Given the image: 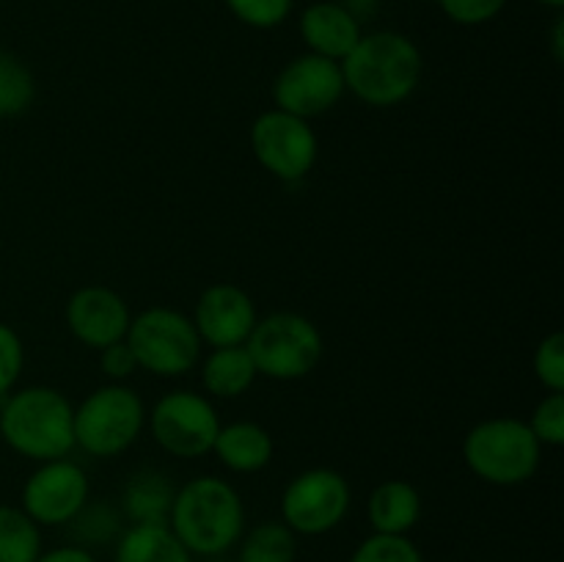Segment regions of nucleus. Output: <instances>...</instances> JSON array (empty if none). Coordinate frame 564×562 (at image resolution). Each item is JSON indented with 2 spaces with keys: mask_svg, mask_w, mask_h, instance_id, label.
<instances>
[{
  "mask_svg": "<svg viewBox=\"0 0 564 562\" xmlns=\"http://www.w3.org/2000/svg\"><path fill=\"white\" fill-rule=\"evenodd\" d=\"M88 477L75 461L55 457L44 461L28 474L22 485L20 510L36 527H66L88 501Z\"/></svg>",
  "mask_w": 564,
  "mask_h": 562,
  "instance_id": "nucleus-12",
  "label": "nucleus"
},
{
  "mask_svg": "<svg viewBox=\"0 0 564 562\" xmlns=\"http://www.w3.org/2000/svg\"><path fill=\"white\" fill-rule=\"evenodd\" d=\"M350 562H424V554L408 534L372 532L356 545Z\"/></svg>",
  "mask_w": 564,
  "mask_h": 562,
  "instance_id": "nucleus-25",
  "label": "nucleus"
},
{
  "mask_svg": "<svg viewBox=\"0 0 564 562\" xmlns=\"http://www.w3.org/2000/svg\"><path fill=\"white\" fill-rule=\"evenodd\" d=\"M438 6L455 25L477 28L496 20L505 11L507 0H438Z\"/></svg>",
  "mask_w": 564,
  "mask_h": 562,
  "instance_id": "nucleus-30",
  "label": "nucleus"
},
{
  "mask_svg": "<svg viewBox=\"0 0 564 562\" xmlns=\"http://www.w3.org/2000/svg\"><path fill=\"white\" fill-rule=\"evenodd\" d=\"M257 375L270 380H301L319 367L325 353L323 334L297 312H273L259 317L246 342Z\"/></svg>",
  "mask_w": 564,
  "mask_h": 562,
  "instance_id": "nucleus-5",
  "label": "nucleus"
},
{
  "mask_svg": "<svg viewBox=\"0 0 564 562\" xmlns=\"http://www.w3.org/2000/svg\"><path fill=\"white\" fill-rule=\"evenodd\" d=\"M257 380V367L248 356L246 345L213 347L202 364V386L207 397L215 400H235L242 397Z\"/></svg>",
  "mask_w": 564,
  "mask_h": 562,
  "instance_id": "nucleus-19",
  "label": "nucleus"
},
{
  "mask_svg": "<svg viewBox=\"0 0 564 562\" xmlns=\"http://www.w3.org/2000/svg\"><path fill=\"white\" fill-rule=\"evenodd\" d=\"M422 50L413 39L397 31L364 33L341 61L345 91L369 108H397L422 83Z\"/></svg>",
  "mask_w": 564,
  "mask_h": 562,
  "instance_id": "nucleus-2",
  "label": "nucleus"
},
{
  "mask_svg": "<svg viewBox=\"0 0 564 562\" xmlns=\"http://www.w3.org/2000/svg\"><path fill=\"white\" fill-rule=\"evenodd\" d=\"M339 3L350 11V17L358 22V25L375 20L380 11V0H339Z\"/></svg>",
  "mask_w": 564,
  "mask_h": 562,
  "instance_id": "nucleus-33",
  "label": "nucleus"
},
{
  "mask_svg": "<svg viewBox=\"0 0 564 562\" xmlns=\"http://www.w3.org/2000/svg\"><path fill=\"white\" fill-rule=\"evenodd\" d=\"M113 562H193L169 523H130L116 540Z\"/></svg>",
  "mask_w": 564,
  "mask_h": 562,
  "instance_id": "nucleus-20",
  "label": "nucleus"
},
{
  "mask_svg": "<svg viewBox=\"0 0 564 562\" xmlns=\"http://www.w3.org/2000/svg\"><path fill=\"white\" fill-rule=\"evenodd\" d=\"M204 562H229V560H226V554H220V556H204Z\"/></svg>",
  "mask_w": 564,
  "mask_h": 562,
  "instance_id": "nucleus-36",
  "label": "nucleus"
},
{
  "mask_svg": "<svg viewBox=\"0 0 564 562\" xmlns=\"http://www.w3.org/2000/svg\"><path fill=\"white\" fill-rule=\"evenodd\" d=\"M352 490L336 468H306L290 479L281 496V521L303 538L328 534L347 518Z\"/></svg>",
  "mask_w": 564,
  "mask_h": 562,
  "instance_id": "nucleus-9",
  "label": "nucleus"
},
{
  "mask_svg": "<svg viewBox=\"0 0 564 562\" xmlns=\"http://www.w3.org/2000/svg\"><path fill=\"white\" fill-rule=\"evenodd\" d=\"M0 439L28 461H55L75 450V406L53 386L9 391L0 406Z\"/></svg>",
  "mask_w": 564,
  "mask_h": 562,
  "instance_id": "nucleus-3",
  "label": "nucleus"
},
{
  "mask_svg": "<svg viewBox=\"0 0 564 562\" xmlns=\"http://www.w3.org/2000/svg\"><path fill=\"white\" fill-rule=\"evenodd\" d=\"M147 428L141 395L124 383H105L75 408V446L91 457H116L130 450Z\"/></svg>",
  "mask_w": 564,
  "mask_h": 562,
  "instance_id": "nucleus-6",
  "label": "nucleus"
},
{
  "mask_svg": "<svg viewBox=\"0 0 564 562\" xmlns=\"http://www.w3.org/2000/svg\"><path fill=\"white\" fill-rule=\"evenodd\" d=\"M297 534L284 521H262L242 532L237 562H295Z\"/></svg>",
  "mask_w": 564,
  "mask_h": 562,
  "instance_id": "nucleus-21",
  "label": "nucleus"
},
{
  "mask_svg": "<svg viewBox=\"0 0 564 562\" xmlns=\"http://www.w3.org/2000/svg\"><path fill=\"white\" fill-rule=\"evenodd\" d=\"M121 521H124V516H121L119 507H113L110 501L88 499L66 527H69V534L72 540H75V545L91 549V545L116 543L119 534L124 532V523Z\"/></svg>",
  "mask_w": 564,
  "mask_h": 562,
  "instance_id": "nucleus-22",
  "label": "nucleus"
},
{
  "mask_svg": "<svg viewBox=\"0 0 564 562\" xmlns=\"http://www.w3.org/2000/svg\"><path fill=\"white\" fill-rule=\"evenodd\" d=\"M538 3H543V6H551V9H562V6H564V0H538Z\"/></svg>",
  "mask_w": 564,
  "mask_h": 562,
  "instance_id": "nucleus-35",
  "label": "nucleus"
},
{
  "mask_svg": "<svg viewBox=\"0 0 564 562\" xmlns=\"http://www.w3.org/2000/svg\"><path fill=\"white\" fill-rule=\"evenodd\" d=\"M36 562H97V556L91 554V549H83V545H58V549L42 551L36 556Z\"/></svg>",
  "mask_w": 564,
  "mask_h": 562,
  "instance_id": "nucleus-32",
  "label": "nucleus"
},
{
  "mask_svg": "<svg viewBox=\"0 0 564 562\" xmlns=\"http://www.w3.org/2000/svg\"><path fill=\"white\" fill-rule=\"evenodd\" d=\"M529 430L540 446H562L564 444V391H549L543 400L534 406Z\"/></svg>",
  "mask_w": 564,
  "mask_h": 562,
  "instance_id": "nucleus-27",
  "label": "nucleus"
},
{
  "mask_svg": "<svg viewBox=\"0 0 564 562\" xmlns=\"http://www.w3.org/2000/svg\"><path fill=\"white\" fill-rule=\"evenodd\" d=\"M42 532L20 507L0 505V562H36Z\"/></svg>",
  "mask_w": 564,
  "mask_h": 562,
  "instance_id": "nucleus-23",
  "label": "nucleus"
},
{
  "mask_svg": "<svg viewBox=\"0 0 564 562\" xmlns=\"http://www.w3.org/2000/svg\"><path fill=\"white\" fill-rule=\"evenodd\" d=\"M213 452L229 472L235 474H257L270 466L273 461V435L257 422H231L220 424L218 439Z\"/></svg>",
  "mask_w": 564,
  "mask_h": 562,
  "instance_id": "nucleus-16",
  "label": "nucleus"
},
{
  "mask_svg": "<svg viewBox=\"0 0 564 562\" xmlns=\"http://www.w3.org/2000/svg\"><path fill=\"white\" fill-rule=\"evenodd\" d=\"M36 99L33 72L14 53L0 47V119H17L28 114Z\"/></svg>",
  "mask_w": 564,
  "mask_h": 562,
  "instance_id": "nucleus-24",
  "label": "nucleus"
},
{
  "mask_svg": "<svg viewBox=\"0 0 564 562\" xmlns=\"http://www.w3.org/2000/svg\"><path fill=\"white\" fill-rule=\"evenodd\" d=\"M551 47H554V58L562 61L564 58V22L562 20L554 22V33H551Z\"/></svg>",
  "mask_w": 564,
  "mask_h": 562,
  "instance_id": "nucleus-34",
  "label": "nucleus"
},
{
  "mask_svg": "<svg viewBox=\"0 0 564 562\" xmlns=\"http://www.w3.org/2000/svg\"><path fill=\"white\" fill-rule=\"evenodd\" d=\"M22 367H25V347L20 334L11 325L0 323V400L17 386Z\"/></svg>",
  "mask_w": 564,
  "mask_h": 562,
  "instance_id": "nucleus-29",
  "label": "nucleus"
},
{
  "mask_svg": "<svg viewBox=\"0 0 564 562\" xmlns=\"http://www.w3.org/2000/svg\"><path fill=\"white\" fill-rule=\"evenodd\" d=\"M341 97H345L341 64L314 53L292 58L273 80L275 108L306 121L334 110Z\"/></svg>",
  "mask_w": 564,
  "mask_h": 562,
  "instance_id": "nucleus-11",
  "label": "nucleus"
},
{
  "mask_svg": "<svg viewBox=\"0 0 564 562\" xmlns=\"http://www.w3.org/2000/svg\"><path fill=\"white\" fill-rule=\"evenodd\" d=\"M130 306L116 290L102 284L80 287L66 301V328L91 350L121 342L130 328Z\"/></svg>",
  "mask_w": 564,
  "mask_h": 562,
  "instance_id": "nucleus-14",
  "label": "nucleus"
},
{
  "mask_svg": "<svg viewBox=\"0 0 564 562\" xmlns=\"http://www.w3.org/2000/svg\"><path fill=\"white\" fill-rule=\"evenodd\" d=\"M534 378L549 391H564V334L554 331L538 345L532 358Z\"/></svg>",
  "mask_w": 564,
  "mask_h": 562,
  "instance_id": "nucleus-28",
  "label": "nucleus"
},
{
  "mask_svg": "<svg viewBox=\"0 0 564 562\" xmlns=\"http://www.w3.org/2000/svg\"><path fill=\"white\" fill-rule=\"evenodd\" d=\"M463 461L482 483L512 488L538 474L543 446L527 422L516 417H496L468 430L463 439Z\"/></svg>",
  "mask_w": 564,
  "mask_h": 562,
  "instance_id": "nucleus-4",
  "label": "nucleus"
},
{
  "mask_svg": "<svg viewBox=\"0 0 564 562\" xmlns=\"http://www.w3.org/2000/svg\"><path fill=\"white\" fill-rule=\"evenodd\" d=\"M147 422L160 450L180 461L209 455L220 430L213 400L191 389H176L160 397L147 413Z\"/></svg>",
  "mask_w": 564,
  "mask_h": 562,
  "instance_id": "nucleus-8",
  "label": "nucleus"
},
{
  "mask_svg": "<svg viewBox=\"0 0 564 562\" xmlns=\"http://www.w3.org/2000/svg\"><path fill=\"white\" fill-rule=\"evenodd\" d=\"M251 152L270 176L301 182L317 163L319 141L312 121L273 108L251 125Z\"/></svg>",
  "mask_w": 564,
  "mask_h": 562,
  "instance_id": "nucleus-10",
  "label": "nucleus"
},
{
  "mask_svg": "<svg viewBox=\"0 0 564 562\" xmlns=\"http://www.w3.org/2000/svg\"><path fill=\"white\" fill-rule=\"evenodd\" d=\"M99 369H102L105 378H110V383H124L127 378L138 372V358L132 347L121 339L99 350Z\"/></svg>",
  "mask_w": 564,
  "mask_h": 562,
  "instance_id": "nucleus-31",
  "label": "nucleus"
},
{
  "mask_svg": "<svg viewBox=\"0 0 564 562\" xmlns=\"http://www.w3.org/2000/svg\"><path fill=\"white\" fill-rule=\"evenodd\" d=\"M138 358V369L158 378H182L202 358V339L187 314L169 306H152L130 320L124 336Z\"/></svg>",
  "mask_w": 564,
  "mask_h": 562,
  "instance_id": "nucleus-7",
  "label": "nucleus"
},
{
  "mask_svg": "<svg viewBox=\"0 0 564 562\" xmlns=\"http://www.w3.org/2000/svg\"><path fill=\"white\" fill-rule=\"evenodd\" d=\"M191 320L202 345L235 347L246 345L259 314L257 303L242 287L213 284L198 295Z\"/></svg>",
  "mask_w": 564,
  "mask_h": 562,
  "instance_id": "nucleus-13",
  "label": "nucleus"
},
{
  "mask_svg": "<svg viewBox=\"0 0 564 562\" xmlns=\"http://www.w3.org/2000/svg\"><path fill=\"white\" fill-rule=\"evenodd\" d=\"M367 516L372 532L408 534L422 518V496L405 479H386L369 494Z\"/></svg>",
  "mask_w": 564,
  "mask_h": 562,
  "instance_id": "nucleus-18",
  "label": "nucleus"
},
{
  "mask_svg": "<svg viewBox=\"0 0 564 562\" xmlns=\"http://www.w3.org/2000/svg\"><path fill=\"white\" fill-rule=\"evenodd\" d=\"M169 529L193 556L229 554L246 532V505L229 479L202 474L176 488Z\"/></svg>",
  "mask_w": 564,
  "mask_h": 562,
  "instance_id": "nucleus-1",
  "label": "nucleus"
},
{
  "mask_svg": "<svg viewBox=\"0 0 564 562\" xmlns=\"http://www.w3.org/2000/svg\"><path fill=\"white\" fill-rule=\"evenodd\" d=\"M224 3L242 25L270 31V28H279L281 22H286L295 0H224Z\"/></svg>",
  "mask_w": 564,
  "mask_h": 562,
  "instance_id": "nucleus-26",
  "label": "nucleus"
},
{
  "mask_svg": "<svg viewBox=\"0 0 564 562\" xmlns=\"http://www.w3.org/2000/svg\"><path fill=\"white\" fill-rule=\"evenodd\" d=\"M176 488L160 468H138L121 488V516L130 523H169Z\"/></svg>",
  "mask_w": 564,
  "mask_h": 562,
  "instance_id": "nucleus-17",
  "label": "nucleus"
},
{
  "mask_svg": "<svg viewBox=\"0 0 564 562\" xmlns=\"http://www.w3.org/2000/svg\"><path fill=\"white\" fill-rule=\"evenodd\" d=\"M364 36L361 25L350 17V11L339 0H319L306 6L301 14V39L308 53L323 55L330 61H345L347 53Z\"/></svg>",
  "mask_w": 564,
  "mask_h": 562,
  "instance_id": "nucleus-15",
  "label": "nucleus"
}]
</instances>
